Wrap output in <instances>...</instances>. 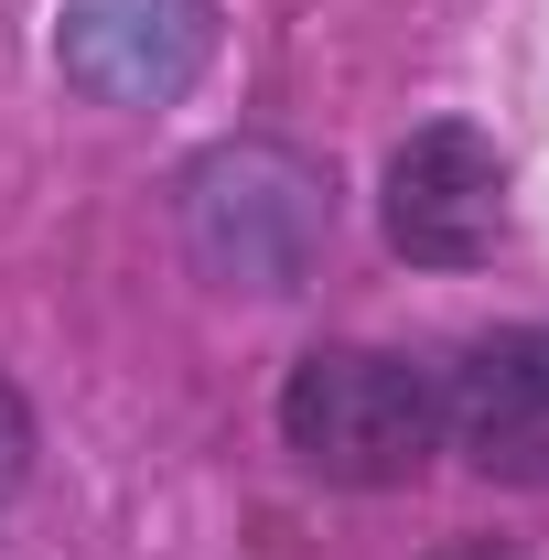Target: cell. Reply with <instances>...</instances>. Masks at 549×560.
<instances>
[{
	"mask_svg": "<svg viewBox=\"0 0 549 560\" xmlns=\"http://www.w3.org/2000/svg\"><path fill=\"white\" fill-rule=\"evenodd\" d=\"M442 442L495 486H549V324H506L442 366Z\"/></svg>",
	"mask_w": 549,
	"mask_h": 560,
	"instance_id": "obj_5",
	"label": "cell"
},
{
	"mask_svg": "<svg viewBox=\"0 0 549 560\" xmlns=\"http://www.w3.org/2000/svg\"><path fill=\"white\" fill-rule=\"evenodd\" d=\"M280 442L313 486L388 495L442 453V377L388 346H313L280 377Z\"/></svg>",
	"mask_w": 549,
	"mask_h": 560,
	"instance_id": "obj_2",
	"label": "cell"
},
{
	"mask_svg": "<svg viewBox=\"0 0 549 560\" xmlns=\"http://www.w3.org/2000/svg\"><path fill=\"white\" fill-rule=\"evenodd\" d=\"M442 560H528V550H495V539H453Z\"/></svg>",
	"mask_w": 549,
	"mask_h": 560,
	"instance_id": "obj_7",
	"label": "cell"
},
{
	"mask_svg": "<svg viewBox=\"0 0 549 560\" xmlns=\"http://www.w3.org/2000/svg\"><path fill=\"white\" fill-rule=\"evenodd\" d=\"M55 66L97 108H173L215 66V0H66Z\"/></svg>",
	"mask_w": 549,
	"mask_h": 560,
	"instance_id": "obj_4",
	"label": "cell"
},
{
	"mask_svg": "<svg viewBox=\"0 0 549 560\" xmlns=\"http://www.w3.org/2000/svg\"><path fill=\"white\" fill-rule=\"evenodd\" d=\"M377 226H388V248L420 259V270H475L495 259V237H506V151L464 119H431L388 151V173H377Z\"/></svg>",
	"mask_w": 549,
	"mask_h": 560,
	"instance_id": "obj_3",
	"label": "cell"
},
{
	"mask_svg": "<svg viewBox=\"0 0 549 560\" xmlns=\"http://www.w3.org/2000/svg\"><path fill=\"white\" fill-rule=\"evenodd\" d=\"M184 248L215 291H248V302H291L313 291L324 248H335V173L291 140H215L184 162Z\"/></svg>",
	"mask_w": 549,
	"mask_h": 560,
	"instance_id": "obj_1",
	"label": "cell"
},
{
	"mask_svg": "<svg viewBox=\"0 0 549 560\" xmlns=\"http://www.w3.org/2000/svg\"><path fill=\"white\" fill-rule=\"evenodd\" d=\"M22 486H33V399L0 377V506H11Z\"/></svg>",
	"mask_w": 549,
	"mask_h": 560,
	"instance_id": "obj_6",
	"label": "cell"
}]
</instances>
